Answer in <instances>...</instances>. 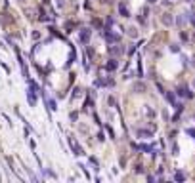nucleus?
Instances as JSON below:
<instances>
[{"label":"nucleus","mask_w":195,"mask_h":183,"mask_svg":"<svg viewBox=\"0 0 195 183\" xmlns=\"http://www.w3.org/2000/svg\"><path fill=\"white\" fill-rule=\"evenodd\" d=\"M176 94H178L180 97H187V99H193V94H191V90L186 86V84H184V86H178V88H176Z\"/></svg>","instance_id":"f257e3e1"},{"label":"nucleus","mask_w":195,"mask_h":183,"mask_svg":"<svg viewBox=\"0 0 195 183\" xmlns=\"http://www.w3.org/2000/svg\"><path fill=\"white\" fill-rule=\"evenodd\" d=\"M103 36H105V40H107V42H119V40H121V36H119V34H113V32H109V29H105V31H103Z\"/></svg>","instance_id":"f03ea898"},{"label":"nucleus","mask_w":195,"mask_h":183,"mask_svg":"<svg viewBox=\"0 0 195 183\" xmlns=\"http://www.w3.org/2000/svg\"><path fill=\"white\" fill-rule=\"evenodd\" d=\"M164 96H167V101L172 105V109H174V105L178 103L176 101V94H174V92H164Z\"/></svg>","instance_id":"7ed1b4c3"},{"label":"nucleus","mask_w":195,"mask_h":183,"mask_svg":"<svg viewBox=\"0 0 195 183\" xmlns=\"http://www.w3.org/2000/svg\"><path fill=\"white\" fill-rule=\"evenodd\" d=\"M119 12H121V15H123V17H130V10L126 8V4H124V2H121V4H119Z\"/></svg>","instance_id":"20e7f679"},{"label":"nucleus","mask_w":195,"mask_h":183,"mask_svg":"<svg viewBox=\"0 0 195 183\" xmlns=\"http://www.w3.org/2000/svg\"><path fill=\"white\" fill-rule=\"evenodd\" d=\"M69 143H71V147H73V151H75V155H84V153H82V149H80V147H78V143L75 141L73 137H71V139H69Z\"/></svg>","instance_id":"39448f33"},{"label":"nucleus","mask_w":195,"mask_h":183,"mask_svg":"<svg viewBox=\"0 0 195 183\" xmlns=\"http://www.w3.org/2000/svg\"><path fill=\"white\" fill-rule=\"evenodd\" d=\"M151 133H153V128L151 130H138V137H144V139H147V137H151Z\"/></svg>","instance_id":"423d86ee"},{"label":"nucleus","mask_w":195,"mask_h":183,"mask_svg":"<svg viewBox=\"0 0 195 183\" xmlns=\"http://www.w3.org/2000/svg\"><path fill=\"white\" fill-rule=\"evenodd\" d=\"M88 40H90V29H84V31L80 32V42L82 44H86Z\"/></svg>","instance_id":"0eeeda50"},{"label":"nucleus","mask_w":195,"mask_h":183,"mask_svg":"<svg viewBox=\"0 0 195 183\" xmlns=\"http://www.w3.org/2000/svg\"><path fill=\"white\" fill-rule=\"evenodd\" d=\"M35 88H31V90H29L27 92V97H29V103H31V105H35V103H36V96H35Z\"/></svg>","instance_id":"6e6552de"},{"label":"nucleus","mask_w":195,"mask_h":183,"mask_svg":"<svg viewBox=\"0 0 195 183\" xmlns=\"http://www.w3.org/2000/svg\"><path fill=\"white\" fill-rule=\"evenodd\" d=\"M138 149H140V151H144V153H151V155H153V151H155L153 145H147V143H142Z\"/></svg>","instance_id":"1a4fd4ad"},{"label":"nucleus","mask_w":195,"mask_h":183,"mask_svg":"<svg viewBox=\"0 0 195 183\" xmlns=\"http://www.w3.org/2000/svg\"><path fill=\"white\" fill-rule=\"evenodd\" d=\"M117 65H119L117 59H111L107 65H105V69H107V71H115V69H117Z\"/></svg>","instance_id":"9d476101"},{"label":"nucleus","mask_w":195,"mask_h":183,"mask_svg":"<svg viewBox=\"0 0 195 183\" xmlns=\"http://www.w3.org/2000/svg\"><path fill=\"white\" fill-rule=\"evenodd\" d=\"M163 23H164V25H168V27H170V25H172V23H174V19L170 17V15H168V14H164V15H163Z\"/></svg>","instance_id":"9b49d317"},{"label":"nucleus","mask_w":195,"mask_h":183,"mask_svg":"<svg viewBox=\"0 0 195 183\" xmlns=\"http://www.w3.org/2000/svg\"><path fill=\"white\" fill-rule=\"evenodd\" d=\"M168 50L172 52V54H178V52H180V44H176V42H174V44L168 46Z\"/></svg>","instance_id":"f8f14e48"},{"label":"nucleus","mask_w":195,"mask_h":183,"mask_svg":"<svg viewBox=\"0 0 195 183\" xmlns=\"http://www.w3.org/2000/svg\"><path fill=\"white\" fill-rule=\"evenodd\" d=\"M46 105H48V109H50V111H56V109H58L54 99H46Z\"/></svg>","instance_id":"ddd939ff"},{"label":"nucleus","mask_w":195,"mask_h":183,"mask_svg":"<svg viewBox=\"0 0 195 183\" xmlns=\"http://www.w3.org/2000/svg\"><path fill=\"white\" fill-rule=\"evenodd\" d=\"M170 141H172V139H170ZM170 153H172V155H178V143L176 141L170 143Z\"/></svg>","instance_id":"4468645a"},{"label":"nucleus","mask_w":195,"mask_h":183,"mask_svg":"<svg viewBox=\"0 0 195 183\" xmlns=\"http://www.w3.org/2000/svg\"><path fill=\"white\" fill-rule=\"evenodd\" d=\"M109 52L115 54V55H119V54H123V48H109Z\"/></svg>","instance_id":"2eb2a0df"},{"label":"nucleus","mask_w":195,"mask_h":183,"mask_svg":"<svg viewBox=\"0 0 195 183\" xmlns=\"http://www.w3.org/2000/svg\"><path fill=\"white\" fill-rule=\"evenodd\" d=\"M180 38H182V42H187V40H189V34L182 31V32H180Z\"/></svg>","instance_id":"dca6fc26"},{"label":"nucleus","mask_w":195,"mask_h":183,"mask_svg":"<svg viewBox=\"0 0 195 183\" xmlns=\"http://www.w3.org/2000/svg\"><path fill=\"white\" fill-rule=\"evenodd\" d=\"M174 179H176V181H184V174H182V172H176V174H174Z\"/></svg>","instance_id":"f3484780"},{"label":"nucleus","mask_w":195,"mask_h":183,"mask_svg":"<svg viewBox=\"0 0 195 183\" xmlns=\"http://www.w3.org/2000/svg\"><path fill=\"white\" fill-rule=\"evenodd\" d=\"M128 34H130L132 38H136V36H138V32H136V29H134V27H130V29H128Z\"/></svg>","instance_id":"a211bd4d"},{"label":"nucleus","mask_w":195,"mask_h":183,"mask_svg":"<svg viewBox=\"0 0 195 183\" xmlns=\"http://www.w3.org/2000/svg\"><path fill=\"white\" fill-rule=\"evenodd\" d=\"M134 90H142V92H144V90H145V84H142V82H138V84H136V86H134Z\"/></svg>","instance_id":"6ab92c4d"},{"label":"nucleus","mask_w":195,"mask_h":183,"mask_svg":"<svg viewBox=\"0 0 195 183\" xmlns=\"http://www.w3.org/2000/svg\"><path fill=\"white\" fill-rule=\"evenodd\" d=\"M186 133H187V136H191V137H195V128H187Z\"/></svg>","instance_id":"aec40b11"},{"label":"nucleus","mask_w":195,"mask_h":183,"mask_svg":"<svg viewBox=\"0 0 195 183\" xmlns=\"http://www.w3.org/2000/svg\"><path fill=\"white\" fill-rule=\"evenodd\" d=\"M155 2H157V0H149V4H155Z\"/></svg>","instance_id":"412c9836"},{"label":"nucleus","mask_w":195,"mask_h":183,"mask_svg":"<svg viewBox=\"0 0 195 183\" xmlns=\"http://www.w3.org/2000/svg\"><path fill=\"white\" fill-rule=\"evenodd\" d=\"M193 67H195V55H193Z\"/></svg>","instance_id":"4be33fe9"},{"label":"nucleus","mask_w":195,"mask_h":183,"mask_svg":"<svg viewBox=\"0 0 195 183\" xmlns=\"http://www.w3.org/2000/svg\"><path fill=\"white\" fill-rule=\"evenodd\" d=\"M186 2H195V0H186Z\"/></svg>","instance_id":"5701e85b"},{"label":"nucleus","mask_w":195,"mask_h":183,"mask_svg":"<svg viewBox=\"0 0 195 183\" xmlns=\"http://www.w3.org/2000/svg\"><path fill=\"white\" fill-rule=\"evenodd\" d=\"M193 86H195V80H193Z\"/></svg>","instance_id":"b1692460"}]
</instances>
